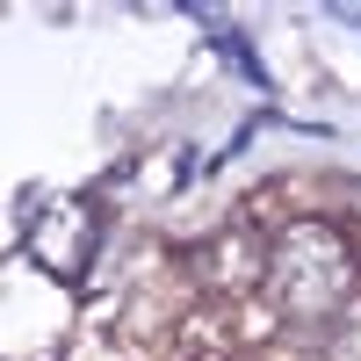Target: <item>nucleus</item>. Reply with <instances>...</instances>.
Listing matches in <instances>:
<instances>
[{"mask_svg":"<svg viewBox=\"0 0 361 361\" xmlns=\"http://www.w3.org/2000/svg\"><path fill=\"white\" fill-rule=\"evenodd\" d=\"M209 51H217L224 66H238V73H246L253 87H267V66L253 58V37H246V29H217V37H209Z\"/></svg>","mask_w":361,"mask_h":361,"instance_id":"20e7f679","label":"nucleus"},{"mask_svg":"<svg viewBox=\"0 0 361 361\" xmlns=\"http://www.w3.org/2000/svg\"><path fill=\"white\" fill-rule=\"evenodd\" d=\"M340 361H361V318L340 325Z\"/></svg>","mask_w":361,"mask_h":361,"instance_id":"39448f33","label":"nucleus"},{"mask_svg":"<svg viewBox=\"0 0 361 361\" xmlns=\"http://www.w3.org/2000/svg\"><path fill=\"white\" fill-rule=\"evenodd\" d=\"M267 289H275L282 318L296 325H325L354 304V253L333 224H289L275 246H267Z\"/></svg>","mask_w":361,"mask_h":361,"instance_id":"f257e3e1","label":"nucleus"},{"mask_svg":"<svg viewBox=\"0 0 361 361\" xmlns=\"http://www.w3.org/2000/svg\"><path fill=\"white\" fill-rule=\"evenodd\" d=\"M202 275L217 282V289H246L253 275H267V260H253V238H231V231H224L217 246L202 253Z\"/></svg>","mask_w":361,"mask_h":361,"instance_id":"7ed1b4c3","label":"nucleus"},{"mask_svg":"<svg viewBox=\"0 0 361 361\" xmlns=\"http://www.w3.org/2000/svg\"><path fill=\"white\" fill-rule=\"evenodd\" d=\"M22 209H37V195H29ZM22 253L37 260L44 275L80 282L87 267H94V253H102V217H94V202H87V195H58V202L37 209V217H22Z\"/></svg>","mask_w":361,"mask_h":361,"instance_id":"f03ea898","label":"nucleus"}]
</instances>
